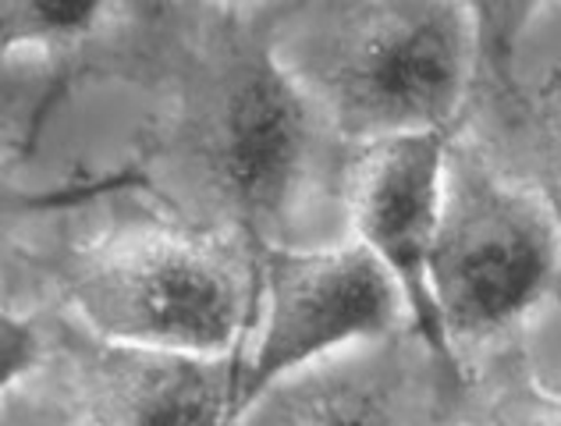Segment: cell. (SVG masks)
<instances>
[{"instance_id":"1","label":"cell","mask_w":561,"mask_h":426,"mask_svg":"<svg viewBox=\"0 0 561 426\" xmlns=\"http://www.w3.org/2000/svg\"><path fill=\"white\" fill-rule=\"evenodd\" d=\"M125 85L146 100L117 174L192 224L260 249L352 242L348 146L277 65L267 0H150Z\"/></svg>"},{"instance_id":"2","label":"cell","mask_w":561,"mask_h":426,"mask_svg":"<svg viewBox=\"0 0 561 426\" xmlns=\"http://www.w3.org/2000/svg\"><path fill=\"white\" fill-rule=\"evenodd\" d=\"M263 249L192 224L117 174L4 188V310H54L117 345L245 356Z\"/></svg>"},{"instance_id":"3","label":"cell","mask_w":561,"mask_h":426,"mask_svg":"<svg viewBox=\"0 0 561 426\" xmlns=\"http://www.w3.org/2000/svg\"><path fill=\"white\" fill-rule=\"evenodd\" d=\"M277 65L348 146L455 136L483 65L480 8L267 0Z\"/></svg>"},{"instance_id":"4","label":"cell","mask_w":561,"mask_h":426,"mask_svg":"<svg viewBox=\"0 0 561 426\" xmlns=\"http://www.w3.org/2000/svg\"><path fill=\"white\" fill-rule=\"evenodd\" d=\"M431 291L462 377L494 359L519 320L561 291L554 210L462 131L448 139Z\"/></svg>"},{"instance_id":"5","label":"cell","mask_w":561,"mask_h":426,"mask_svg":"<svg viewBox=\"0 0 561 426\" xmlns=\"http://www.w3.org/2000/svg\"><path fill=\"white\" fill-rule=\"evenodd\" d=\"M260 260L263 306L245 348L234 416L309 362L416 327L398 277L356 239L306 253L263 249Z\"/></svg>"},{"instance_id":"6","label":"cell","mask_w":561,"mask_h":426,"mask_svg":"<svg viewBox=\"0 0 561 426\" xmlns=\"http://www.w3.org/2000/svg\"><path fill=\"white\" fill-rule=\"evenodd\" d=\"M11 313L33 316L39 331L28 377L61 394L85 426H228L234 416L245 356L117 345L54 310Z\"/></svg>"},{"instance_id":"7","label":"cell","mask_w":561,"mask_h":426,"mask_svg":"<svg viewBox=\"0 0 561 426\" xmlns=\"http://www.w3.org/2000/svg\"><path fill=\"white\" fill-rule=\"evenodd\" d=\"M466 377L412 327L280 377L228 426H462Z\"/></svg>"},{"instance_id":"8","label":"cell","mask_w":561,"mask_h":426,"mask_svg":"<svg viewBox=\"0 0 561 426\" xmlns=\"http://www.w3.org/2000/svg\"><path fill=\"white\" fill-rule=\"evenodd\" d=\"M448 139L451 136H412L363 146L348 174V224L352 239L363 242L398 277L416 331L451 359L431 291V256L445 207Z\"/></svg>"},{"instance_id":"9","label":"cell","mask_w":561,"mask_h":426,"mask_svg":"<svg viewBox=\"0 0 561 426\" xmlns=\"http://www.w3.org/2000/svg\"><path fill=\"white\" fill-rule=\"evenodd\" d=\"M469 142L494 164L526 182L554 210L561 224V82L519 85L483 39V65L462 125Z\"/></svg>"},{"instance_id":"10","label":"cell","mask_w":561,"mask_h":426,"mask_svg":"<svg viewBox=\"0 0 561 426\" xmlns=\"http://www.w3.org/2000/svg\"><path fill=\"white\" fill-rule=\"evenodd\" d=\"M462 426H561V399L540 391L519 362L497 352L466 377Z\"/></svg>"},{"instance_id":"11","label":"cell","mask_w":561,"mask_h":426,"mask_svg":"<svg viewBox=\"0 0 561 426\" xmlns=\"http://www.w3.org/2000/svg\"><path fill=\"white\" fill-rule=\"evenodd\" d=\"M0 426H85V423L61 394H54L47 384H39L36 377H28L4 388Z\"/></svg>"}]
</instances>
